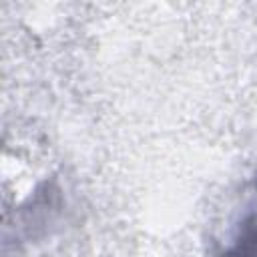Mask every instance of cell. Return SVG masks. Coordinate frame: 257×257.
<instances>
[{"mask_svg":"<svg viewBox=\"0 0 257 257\" xmlns=\"http://www.w3.org/2000/svg\"><path fill=\"white\" fill-rule=\"evenodd\" d=\"M217 257H257V177L227 219L217 239Z\"/></svg>","mask_w":257,"mask_h":257,"instance_id":"6da1fadb","label":"cell"}]
</instances>
